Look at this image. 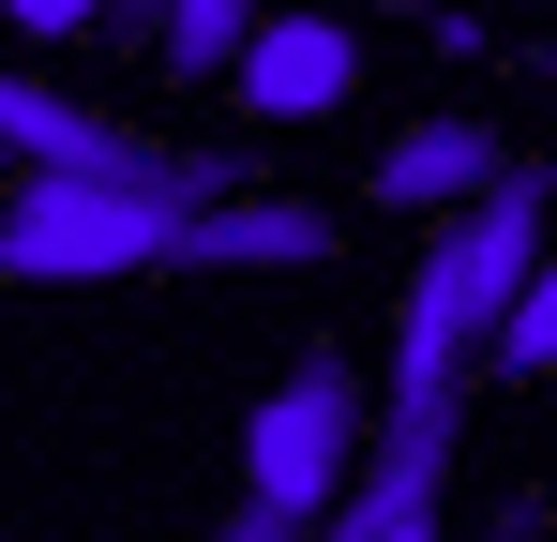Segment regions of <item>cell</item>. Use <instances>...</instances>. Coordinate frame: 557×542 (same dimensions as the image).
Masks as SVG:
<instances>
[{
    "label": "cell",
    "mask_w": 557,
    "mask_h": 542,
    "mask_svg": "<svg viewBox=\"0 0 557 542\" xmlns=\"http://www.w3.org/2000/svg\"><path fill=\"white\" fill-rule=\"evenodd\" d=\"M543 211L557 196H482V211H453V242L407 271V317H392V422H467V377H482V347H497L528 257H543Z\"/></svg>",
    "instance_id": "1"
},
{
    "label": "cell",
    "mask_w": 557,
    "mask_h": 542,
    "mask_svg": "<svg viewBox=\"0 0 557 542\" xmlns=\"http://www.w3.org/2000/svg\"><path fill=\"white\" fill-rule=\"evenodd\" d=\"M182 211H211V196H166V181H15V211H0V271H15V286L166 271Z\"/></svg>",
    "instance_id": "2"
},
{
    "label": "cell",
    "mask_w": 557,
    "mask_h": 542,
    "mask_svg": "<svg viewBox=\"0 0 557 542\" xmlns=\"http://www.w3.org/2000/svg\"><path fill=\"white\" fill-rule=\"evenodd\" d=\"M0 151H15V181H166V196H257V181H242V151L136 136V121H106V106H76V90L15 76V61H0Z\"/></svg>",
    "instance_id": "3"
},
{
    "label": "cell",
    "mask_w": 557,
    "mask_h": 542,
    "mask_svg": "<svg viewBox=\"0 0 557 542\" xmlns=\"http://www.w3.org/2000/svg\"><path fill=\"white\" fill-rule=\"evenodd\" d=\"M347 467H362V377H347V361H301L272 407L242 422V497L317 528V513L347 497Z\"/></svg>",
    "instance_id": "4"
},
{
    "label": "cell",
    "mask_w": 557,
    "mask_h": 542,
    "mask_svg": "<svg viewBox=\"0 0 557 542\" xmlns=\"http://www.w3.org/2000/svg\"><path fill=\"white\" fill-rule=\"evenodd\" d=\"M362 196H376V211H453V196L482 211V196H557V181L528 167L482 106H437V121H407V136L362 167Z\"/></svg>",
    "instance_id": "5"
},
{
    "label": "cell",
    "mask_w": 557,
    "mask_h": 542,
    "mask_svg": "<svg viewBox=\"0 0 557 542\" xmlns=\"http://www.w3.org/2000/svg\"><path fill=\"white\" fill-rule=\"evenodd\" d=\"M332 257H347V211H301V196H211L166 242V271H332Z\"/></svg>",
    "instance_id": "6"
},
{
    "label": "cell",
    "mask_w": 557,
    "mask_h": 542,
    "mask_svg": "<svg viewBox=\"0 0 557 542\" xmlns=\"http://www.w3.org/2000/svg\"><path fill=\"white\" fill-rule=\"evenodd\" d=\"M226 76H242L257 121H332V106L362 90V61H347V15H257Z\"/></svg>",
    "instance_id": "7"
},
{
    "label": "cell",
    "mask_w": 557,
    "mask_h": 542,
    "mask_svg": "<svg viewBox=\"0 0 557 542\" xmlns=\"http://www.w3.org/2000/svg\"><path fill=\"white\" fill-rule=\"evenodd\" d=\"M242 30H257V0H166V30H151V46H166V76H226V61H242Z\"/></svg>",
    "instance_id": "8"
},
{
    "label": "cell",
    "mask_w": 557,
    "mask_h": 542,
    "mask_svg": "<svg viewBox=\"0 0 557 542\" xmlns=\"http://www.w3.org/2000/svg\"><path fill=\"white\" fill-rule=\"evenodd\" d=\"M482 361H512V377H557V257H528V286H512V317H497V347Z\"/></svg>",
    "instance_id": "9"
},
{
    "label": "cell",
    "mask_w": 557,
    "mask_h": 542,
    "mask_svg": "<svg viewBox=\"0 0 557 542\" xmlns=\"http://www.w3.org/2000/svg\"><path fill=\"white\" fill-rule=\"evenodd\" d=\"M196 542H317V528H301V513H257V497H242V513H211Z\"/></svg>",
    "instance_id": "10"
},
{
    "label": "cell",
    "mask_w": 557,
    "mask_h": 542,
    "mask_svg": "<svg viewBox=\"0 0 557 542\" xmlns=\"http://www.w3.org/2000/svg\"><path fill=\"white\" fill-rule=\"evenodd\" d=\"M0 15H15V30H46V46H61V30H91L106 0H0Z\"/></svg>",
    "instance_id": "11"
},
{
    "label": "cell",
    "mask_w": 557,
    "mask_h": 542,
    "mask_svg": "<svg viewBox=\"0 0 557 542\" xmlns=\"http://www.w3.org/2000/svg\"><path fill=\"white\" fill-rule=\"evenodd\" d=\"M482 542H543V497H497V513H482Z\"/></svg>",
    "instance_id": "12"
},
{
    "label": "cell",
    "mask_w": 557,
    "mask_h": 542,
    "mask_svg": "<svg viewBox=\"0 0 557 542\" xmlns=\"http://www.w3.org/2000/svg\"><path fill=\"white\" fill-rule=\"evenodd\" d=\"M437 513H453V497H422V513H392V528H376V542H453V528H437Z\"/></svg>",
    "instance_id": "13"
},
{
    "label": "cell",
    "mask_w": 557,
    "mask_h": 542,
    "mask_svg": "<svg viewBox=\"0 0 557 542\" xmlns=\"http://www.w3.org/2000/svg\"><path fill=\"white\" fill-rule=\"evenodd\" d=\"M286 15H422V0H286Z\"/></svg>",
    "instance_id": "14"
},
{
    "label": "cell",
    "mask_w": 557,
    "mask_h": 542,
    "mask_svg": "<svg viewBox=\"0 0 557 542\" xmlns=\"http://www.w3.org/2000/svg\"><path fill=\"white\" fill-rule=\"evenodd\" d=\"M106 15H136V30H166V0H106Z\"/></svg>",
    "instance_id": "15"
},
{
    "label": "cell",
    "mask_w": 557,
    "mask_h": 542,
    "mask_svg": "<svg viewBox=\"0 0 557 542\" xmlns=\"http://www.w3.org/2000/svg\"><path fill=\"white\" fill-rule=\"evenodd\" d=\"M0 181H15V151H0Z\"/></svg>",
    "instance_id": "16"
}]
</instances>
